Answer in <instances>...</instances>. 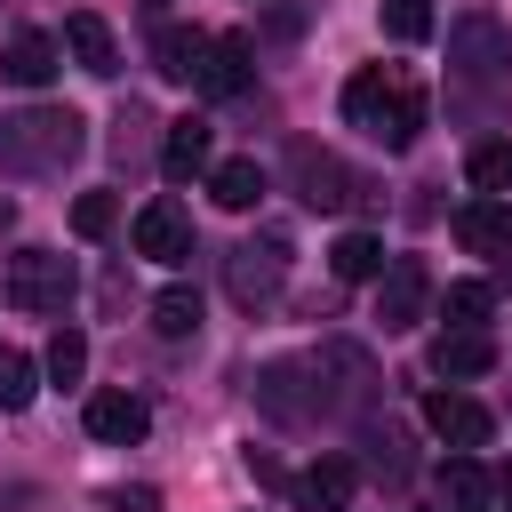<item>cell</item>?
<instances>
[{
	"mask_svg": "<svg viewBox=\"0 0 512 512\" xmlns=\"http://www.w3.org/2000/svg\"><path fill=\"white\" fill-rule=\"evenodd\" d=\"M56 56H64V48H56L48 32H16L8 56H0V72H8L16 88H48V80H56Z\"/></svg>",
	"mask_w": 512,
	"mask_h": 512,
	"instance_id": "obj_18",
	"label": "cell"
},
{
	"mask_svg": "<svg viewBox=\"0 0 512 512\" xmlns=\"http://www.w3.org/2000/svg\"><path fill=\"white\" fill-rule=\"evenodd\" d=\"M112 224H120V200H112V192H80V200H72V232H80V240H104Z\"/></svg>",
	"mask_w": 512,
	"mask_h": 512,
	"instance_id": "obj_27",
	"label": "cell"
},
{
	"mask_svg": "<svg viewBox=\"0 0 512 512\" xmlns=\"http://www.w3.org/2000/svg\"><path fill=\"white\" fill-rule=\"evenodd\" d=\"M8 216H16V208H8V200H0V232H8Z\"/></svg>",
	"mask_w": 512,
	"mask_h": 512,
	"instance_id": "obj_31",
	"label": "cell"
},
{
	"mask_svg": "<svg viewBox=\"0 0 512 512\" xmlns=\"http://www.w3.org/2000/svg\"><path fill=\"white\" fill-rule=\"evenodd\" d=\"M88 432L112 440V448H136V440L152 432V408H144L136 392H88Z\"/></svg>",
	"mask_w": 512,
	"mask_h": 512,
	"instance_id": "obj_12",
	"label": "cell"
},
{
	"mask_svg": "<svg viewBox=\"0 0 512 512\" xmlns=\"http://www.w3.org/2000/svg\"><path fill=\"white\" fill-rule=\"evenodd\" d=\"M424 304H432V272H424V256H392L384 280H376V320H384V336L416 328Z\"/></svg>",
	"mask_w": 512,
	"mask_h": 512,
	"instance_id": "obj_4",
	"label": "cell"
},
{
	"mask_svg": "<svg viewBox=\"0 0 512 512\" xmlns=\"http://www.w3.org/2000/svg\"><path fill=\"white\" fill-rule=\"evenodd\" d=\"M344 120H352L368 144L408 152V144H416V128H424V88H416L408 72L368 64V72H352V80H344Z\"/></svg>",
	"mask_w": 512,
	"mask_h": 512,
	"instance_id": "obj_1",
	"label": "cell"
},
{
	"mask_svg": "<svg viewBox=\"0 0 512 512\" xmlns=\"http://www.w3.org/2000/svg\"><path fill=\"white\" fill-rule=\"evenodd\" d=\"M448 232H456L472 256H504V248H512V208H504L496 192H472V200L448 216Z\"/></svg>",
	"mask_w": 512,
	"mask_h": 512,
	"instance_id": "obj_9",
	"label": "cell"
},
{
	"mask_svg": "<svg viewBox=\"0 0 512 512\" xmlns=\"http://www.w3.org/2000/svg\"><path fill=\"white\" fill-rule=\"evenodd\" d=\"M64 56H72L80 72H96V80L120 72V40H112V24H104L96 8H72V16H64Z\"/></svg>",
	"mask_w": 512,
	"mask_h": 512,
	"instance_id": "obj_10",
	"label": "cell"
},
{
	"mask_svg": "<svg viewBox=\"0 0 512 512\" xmlns=\"http://www.w3.org/2000/svg\"><path fill=\"white\" fill-rule=\"evenodd\" d=\"M40 368H48L56 384H80V376H88V336H80V328H56V336H48V360H40Z\"/></svg>",
	"mask_w": 512,
	"mask_h": 512,
	"instance_id": "obj_25",
	"label": "cell"
},
{
	"mask_svg": "<svg viewBox=\"0 0 512 512\" xmlns=\"http://www.w3.org/2000/svg\"><path fill=\"white\" fill-rule=\"evenodd\" d=\"M152 328L160 336H200V296L192 288H160L152 296Z\"/></svg>",
	"mask_w": 512,
	"mask_h": 512,
	"instance_id": "obj_22",
	"label": "cell"
},
{
	"mask_svg": "<svg viewBox=\"0 0 512 512\" xmlns=\"http://www.w3.org/2000/svg\"><path fill=\"white\" fill-rule=\"evenodd\" d=\"M488 368H496V336H488V328H448V336L432 344V376H448V384L488 376Z\"/></svg>",
	"mask_w": 512,
	"mask_h": 512,
	"instance_id": "obj_13",
	"label": "cell"
},
{
	"mask_svg": "<svg viewBox=\"0 0 512 512\" xmlns=\"http://www.w3.org/2000/svg\"><path fill=\"white\" fill-rule=\"evenodd\" d=\"M448 64H456L464 80H504V64H512V32H504L496 16H464V24L448 32Z\"/></svg>",
	"mask_w": 512,
	"mask_h": 512,
	"instance_id": "obj_5",
	"label": "cell"
},
{
	"mask_svg": "<svg viewBox=\"0 0 512 512\" xmlns=\"http://www.w3.org/2000/svg\"><path fill=\"white\" fill-rule=\"evenodd\" d=\"M432 488H440V504H448V512H488V504H496V480H488V472H480L464 448H456V456L432 472Z\"/></svg>",
	"mask_w": 512,
	"mask_h": 512,
	"instance_id": "obj_15",
	"label": "cell"
},
{
	"mask_svg": "<svg viewBox=\"0 0 512 512\" xmlns=\"http://www.w3.org/2000/svg\"><path fill=\"white\" fill-rule=\"evenodd\" d=\"M280 280H288V248H280V240H240V248L224 256V288H232L240 304H272Z\"/></svg>",
	"mask_w": 512,
	"mask_h": 512,
	"instance_id": "obj_6",
	"label": "cell"
},
{
	"mask_svg": "<svg viewBox=\"0 0 512 512\" xmlns=\"http://www.w3.org/2000/svg\"><path fill=\"white\" fill-rule=\"evenodd\" d=\"M200 56H208V32H192V24H160V32H152V64H160L168 80H192Z\"/></svg>",
	"mask_w": 512,
	"mask_h": 512,
	"instance_id": "obj_19",
	"label": "cell"
},
{
	"mask_svg": "<svg viewBox=\"0 0 512 512\" xmlns=\"http://www.w3.org/2000/svg\"><path fill=\"white\" fill-rule=\"evenodd\" d=\"M464 176H472V192H512V144H472V160H464Z\"/></svg>",
	"mask_w": 512,
	"mask_h": 512,
	"instance_id": "obj_23",
	"label": "cell"
},
{
	"mask_svg": "<svg viewBox=\"0 0 512 512\" xmlns=\"http://www.w3.org/2000/svg\"><path fill=\"white\" fill-rule=\"evenodd\" d=\"M32 392H40V368H32L16 344H0V408L16 416V408H32Z\"/></svg>",
	"mask_w": 512,
	"mask_h": 512,
	"instance_id": "obj_24",
	"label": "cell"
},
{
	"mask_svg": "<svg viewBox=\"0 0 512 512\" xmlns=\"http://www.w3.org/2000/svg\"><path fill=\"white\" fill-rule=\"evenodd\" d=\"M248 72H256V64H248V40H240V32H208V56H200L192 88H200V96H240Z\"/></svg>",
	"mask_w": 512,
	"mask_h": 512,
	"instance_id": "obj_11",
	"label": "cell"
},
{
	"mask_svg": "<svg viewBox=\"0 0 512 512\" xmlns=\"http://www.w3.org/2000/svg\"><path fill=\"white\" fill-rule=\"evenodd\" d=\"M424 424H432L448 448H464V456L496 440V416H488L480 400H464V392H432V400H424Z\"/></svg>",
	"mask_w": 512,
	"mask_h": 512,
	"instance_id": "obj_8",
	"label": "cell"
},
{
	"mask_svg": "<svg viewBox=\"0 0 512 512\" xmlns=\"http://www.w3.org/2000/svg\"><path fill=\"white\" fill-rule=\"evenodd\" d=\"M352 488H360V472H352L344 456H320V464L296 472V504H304V512H344Z\"/></svg>",
	"mask_w": 512,
	"mask_h": 512,
	"instance_id": "obj_14",
	"label": "cell"
},
{
	"mask_svg": "<svg viewBox=\"0 0 512 512\" xmlns=\"http://www.w3.org/2000/svg\"><path fill=\"white\" fill-rule=\"evenodd\" d=\"M104 504H112V512H168V504H160V496H152V488H112V496H104Z\"/></svg>",
	"mask_w": 512,
	"mask_h": 512,
	"instance_id": "obj_29",
	"label": "cell"
},
{
	"mask_svg": "<svg viewBox=\"0 0 512 512\" xmlns=\"http://www.w3.org/2000/svg\"><path fill=\"white\" fill-rule=\"evenodd\" d=\"M72 152H80V112H64V104L0 112V168L8 176H56Z\"/></svg>",
	"mask_w": 512,
	"mask_h": 512,
	"instance_id": "obj_2",
	"label": "cell"
},
{
	"mask_svg": "<svg viewBox=\"0 0 512 512\" xmlns=\"http://www.w3.org/2000/svg\"><path fill=\"white\" fill-rule=\"evenodd\" d=\"M384 264H392V256H384L376 232H344V240L328 248V272H336V280H384Z\"/></svg>",
	"mask_w": 512,
	"mask_h": 512,
	"instance_id": "obj_21",
	"label": "cell"
},
{
	"mask_svg": "<svg viewBox=\"0 0 512 512\" xmlns=\"http://www.w3.org/2000/svg\"><path fill=\"white\" fill-rule=\"evenodd\" d=\"M0 296H8L16 312H64V304H72V256H56V248H16L8 272H0Z\"/></svg>",
	"mask_w": 512,
	"mask_h": 512,
	"instance_id": "obj_3",
	"label": "cell"
},
{
	"mask_svg": "<svg viewBox=\"0 0 512 512\" xmlns=\"http://www.w3.org/2000/svg\"><path fill=\"white\" fill-rule=\"evenodd\" d=\"M128 240H136V256H152V264H184V256H192V216H184L176 200H144L136 224H128Z\"/></svg>",
	"mask_w": 512,
	"mask_h": 512,
	"instance_id": "obj_7",
	"label": "cell"
},
{
	"mask_svg": "<svg viewBox=\"0 0 512 512\" xmlns=\"http://www.w3.org/2000/svg\"><path fill=\"white\" fill-rule=\"evenodd\" d=\"M288 168H296V184H304V200H312V208H344V200H352V176H344L328 152L296 144V152H288Z\"/></svg>",
	"mask_w": 512,
	"mask_h": 512,
	"instance_id": "obj_17",
	"label": "cell"
},
{
	"mask_svg": "<svg viewBox=\"0 0 512 512\" xmlns=\"http://www.w3.org/2000/svg\"><path fill=\"white\" fill-rule=\"evenodd\" d=\"M208 168V120H168V136H160V176L168 184H184V176H200Z\"/></svg>",
	"mask_w": 512,
	"mask_h": 512,
	"instance_id": "obj_16",
	"label": "cell"
},
{
	"mask_svg": "<svg viewBox=\"0 0 512 512\" xmlns=\"http://www.w3.org/2000/svg\"><path fill=\"white\" fill-rule=\"evenodd\" d=\"M208 192H216V208L240 216V208L264 200V168H256V160H216V168H208Z\"/></svg>",
	"mask_w": 512,
	"mask_h": 512,
	"instance_id": "obj_20",
	"label": "cell"
},
{
	"mask_svg": "<svg viewBox=\"0 0 512 512\" xmlns=\"http://www.w3.org/2000/svg\"><path fill=\"white\" fill-rule=\"evenodd\" d=\"M488 312H496L488 280H456L448 288V328H488Z\"/></svg>",
	"mask_w": 512,
	"mask_h": 512,
	"instance_id": "obj_26",
	"label": "cell"
},
{
	"mask_svg": "<svg viewBox=\"0 0 512 512\" xmlns=\"http://www.w3.org/2000/svg\"><path fill=\"white\" fill-rule=\"evenodd\" d=\"M496 496H504V504H512V464H504V472H496Z\"/></svg>",
	"mask_w": 512,
	"mask_h": 512,
	"instance_id": "obj_30",
	"label": "cell"
},
{
	"mask_svg": "<svg viewBox=\"0 0 512 512\" xmlns=\"http://www.w3.org/2000/svg\"><path fill=\"white\" fill-rule=\"evenodd\" d=\"M384 32H392V40H408V48H416V40H432V0H384Z\"/></svg>",
	"mask_w": 512,
	"mask_h": 512,
	"instance_id": "obj_28",
	"label": "cell"
}]
</instances>
